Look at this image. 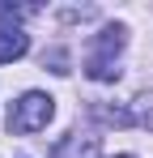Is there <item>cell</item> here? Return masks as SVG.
Masks as SVG:
<instances>
[{"label": "cell", "mask_w": 153, "mask_h": 158, "mask_svg": "<svg viewBox=\"0 0 153 158\" xmlns=\"http://www.w3.org/2000/svg\"><path fill=\"white\" fill-rule=\"evenodd\" d=\"M30 52V34L17 26H0V64H13Z\"/></svg>", "instance_id": "cell-3"}, {"label": "cell", "mask_w": 153, "mask_h": 158, "mask_svg": "<svg viewBox=\"0 0 153 158\" xmlns=\"http://www.w3.org/2000/svg\"><path fill=\"white\" fill-rule=\"evenodd\" d=\"M89 115H94L98 124H115V128L136 124V120H132V107H106V103H94V107H89Z\"/></svg>", "instance_id": "cell-4"}, {"label": "cell", "mask_w": 153, "mask_h": 158, "mask_svg": "<svg viewBox=\"0 0 153 158\" xmlns=\"http://www.w3.org/2000/svg\"><path fill=\"white\" fill-rule=\"evenodd\" d=\"M124 158H128V154H124Z\"/></svg>", "instance_id": "cell-7"}, {"label": "cell", "mask_w": 153, "mask_h": 158, "mask_svg": "<svg viewBox=\"0 0 153 158\" xmlns=\"http://www.w3.org/2000/svg\"><path fill=\"white\" fill-rule=\"evenodd\" d=\"M128 43V30L115 22V26H102V34L94 39V47L85 56V73L94 81H115L119 77V52Z\"/></svg>", "instance_id": "cell-1"}, {"label": "cell", "mask_w": 153, "mask_h": 158, "mask_svg": "<svg viewBox=\"0 0 153 158\" xmlns=\"http://www.w3.org/2000/svg\"><path fill=\"white\" fill-rule=\"evenodd\" d=\"M43 64H51V73H68V56H64V52H47Z\"/></svg>", "instance_id": "cell-6"}, {"label": "cell", "mask_w": 153, "mask_h": 158, "mask_svg": "<svg viewBox=\"0 0 153 158\" xmlns=\"http://www.w3.org/2000/svg\"><path fill=\"white\" fill-rule=\"evenodd\" d=\"M132 120H136L140 128H149V132H153V90H145V94L132 103Z\"/></svg>", "instance_id": "cell-5"}, {"label": "cell", "mask_w": 153, "mask_h": 158, "mask_svg": "<svg viewBox=\"0 0 153 158\" xmlns=\"http://www.w3.org/2000/svg\"><path fill=\"white\" fill-rule=\"evenodd\" d=\"M51 120H55V98L43 90H26L9 107V132H43Z\"/></svg>", "instance_id": "cell-2"}]
</instances>
